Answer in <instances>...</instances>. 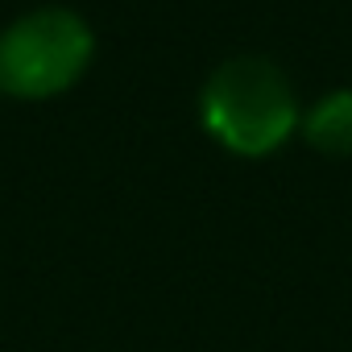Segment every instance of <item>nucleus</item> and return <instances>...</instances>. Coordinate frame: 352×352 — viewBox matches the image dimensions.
Wrapping results in <instances>:
<instances>
[{"instance_id":"obj_1","label":"nucleus","mask_w":352,"mask_h":352,"mask_svg":"<svg viewBox=\"0 0 352 352\" xmlns=\"http://www.w3.org/2000/svg\"><path fill=\"white\" fill-rule=\"evenodd\" d=\"M199 116L204 129L241 157L274 153L302 120L286 75L253 54L228 58L208 75L199 91Z\"/></svg>"},{"instance_id":"obj_3","label":"nucleus","mask_w":352,"mask_h":352,"mask_svg":"<svg viewBox=\"0 0 352 352\" xmlns=\"http://www.w3.org/2000/svg\"><path fill=\"white\" fill-rule=\"evenodd\" d=\"M302 137L331 157L352 153V91H327L302 120Z\"/></svg>"},{"instance_id":"obj_2","label":"nucleus","mask_w":352,"mask_h":352,"mask_svg":"<svg viewBox=\"0 0 352 352\" xmlns=\"http://www.w3.org/2000/svg\"><path fill=\"white\" fill-rule=\"evenodd\" d=\"M96 38L71 9H34L0 34V91L46 100L67 91L91 63Z\"/></svg>"}]
</instances>
